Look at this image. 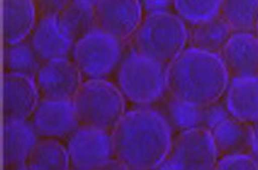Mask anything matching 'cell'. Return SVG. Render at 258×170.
Wrapping results in <instances>:
<instances>
[{
    "label": "cell",
    "instance_id": "cell-19",
    "mask_svg": "<svg viewBox=\"0 0 258 170\" xmlns=\"http://www.w3.org/2000/svg\"><path fill=\"white\" fill-rule=\"evenodd\" d=\"M253 125L230 115L211 130L219 156L252 153Z\"/></svg>",
    "mask_w": 258,
    "mask_h": 170
},
{
    "label": "cell",
    "instance_id": "cell-22",
    "mask_svg": "<svg viewBox=\"0 0 258 170\" xmlns=\"http://www.w3.org/2000/svg\"><path fill=\"white\" fill-rule=\"evenodd\" d=\"M70 166L68 147L51 138H38L26 164L31 170H66Z\"/></svg>",
    "mask_w": 258,
    "mask_h": 170
},
{
    "label": "cell",
    "instance_id": "cell-2",
    "mask_svg": "<svg viewBox=\"0 0 258 170\" xmlns=\"http://www.w3.org/2000/svg\"><path fill=\"white\" fill-rule=\"evenodd\" d=\"M230 75L220 55L187 47L166 65L167 92L171 98L191 104L219 101Z\"/></svg>",
    "mask_w": 258,
    "mask_h": 170
},
{
    "label": "cell",
    "instance_id": "cell-12",
    "mask_svg": "<svg viewBox=\"0 0 258 170\" xmlns=\"http://www.w3.org/2000/svg\"><path fill=\"white\" fill-rule=\"evenodd\" d=\"M164 112L171 127L179 131L195 128L211 131L221 120L231 115L226 103L217 101L204 105L191 104L171 97L164 103Z\"/></svg>",
    "mask_w": 258,
    "mask_h": 170
},
{
    "label": "cell",
    "instance_id": "cell-23",
    "mask_svg": "<svg viewBox=\"0 0 258 170\" xmlns=\"http://www.w3.org/2000/svg\"><path fill=\"white\" fill-rule=\"evenodd\" d=\"M220 17L234 32H255L258 0H223Z\"/></svg>",
    "mask_w": 258,
    "mask_h": 170
},
{
    "label": "cell",
    "instance_id": "cell-21",
    "mask_svg": "<svg viewBox=\"0 0 258 170\" xmlns=\"http://www.w3.org/2000/svg\"><path fill=\"white\" fill-rule=\"evenodd\" d=\"M233 31L220 16L189 27V47L219 54Z\"/></svg>",
    "mask_w": 258,
    "mask_h": 170
},
{
    "label": "cell",
    "instance_id": "cell-30",
    "mask_svg": "<svg viewBox=\"0 0 258 170\" xmlns=\"http://www.w3.org/2000/svg\"><path fill=\"white\" fill-rule=\"evenodd\" d=\"M76 2H82V3H87V4H90V5H94L96 6L98 4L99 0H76Z\"/></svg>",
    "mask_w": 258,
    "mask_h": 170
},
{
    "label": "cell",
    "instance_id": "cell-27",
    "mask_svg": "<svg viewBox=\"0 0 258 170\" xmlns=\"http://www.w3.org/2000/svg\"><path fill=\"white\" fill-rule=\"evenodd\" d=\"M38 18L56 17L72 0H33Z\"/></svg>",
    "mask_w": 258,
    "mask_h": 170
},
{
    "label": "cell",
    "instance_id": "cell-8",
    "mask_svg": "<svg viewBox=\"0 0 258 170\" xmlns=\"http://www.w3.org/2000/svg\"><path fill=\"white\" fill-rule=\"evenodd\" d=\"M68 151L74 169H100L114 157L112 133L81 125L69 138Z\"/></svg>",
    "mask_w": 258,
    "mask_h": 170
},
{
    "label": "cell",
    "instance_id": "cell-10",
    "mask_svg": "<svg viewBox=\"0 0 258 170\" xmlns=\"http://www.w3.org/2000/svg\"><path fill=\"white\" fill-rule=\"evenodd\" d=\"M32 125L38 138L69 139L81 126L73 100L40 99Z\"/></svg>",
    "mask_w": 258,
    "mask_h": 170
},
{
    "label": "cell",
    "instance_id": "cell-14",
    "mask_svg": "<svg viewBox=\"0 0 258 170\" xmlns=\"http://www.w3.org/2000/svg\"><path fill=\"white\" fill-rule=\"evenodd\" d=\"M230 78L258 75V36L255 32H234L219 53Z\"/></svg>",
    "mask_w": 258,
    "mask_h": 170
},
{
    "label": "cell",
    "instance_id": "cell-18",
    "mask_svg": "<svg viewBox=\"0 0 258 170\" xmlns=\"http://www.w3.org/2000/svg\"><path fill=\"white\" fill-rule=\"evenodd\" d=\"M33 0H3V34L6 45L17 44L30 36L36 24Z\"/></svg>",
    "mask_w": 258,
    "mask_h": 170
},
{
    "label": "cell",
    "instance_id": "cell-28",
    "mask_svg": "<svg viewBox=\"0 0 258 170\" xmlns=\"http://www.w3.org/2000/svg\"><path fill=\"white\" fill-rule=\"evenodd\" d=\"M143 10L147 13L154 11H169L174 6V0H141Z\"/></svg>",
    "mask_w": 258,
    "mask_h": 170
},
{
    "label": "cell",
    "instance_id": "cell-29",
    "mask_svg": "<svg viewBox=\"0 0 258 170\" xmlns=\"http://www.w3.org/2000/svg\"><path fill=\"white\" fill-rule=\"evenodd\" d=\"M252 154L258 158V123L253 125L252 131Z\"/></svg>",
    "mask_w": 258,
    "mask_h": 170
},
{
    "label": "cell",
    "instance_id": "cell-7",
    "mask_svg": "<svg viewBox=\"0 0 258 170\" xmlns=\"http://www.w3.org/2000/svg\"><path fill=\"white\" fill-rule=\"evenodd\" d=\"M219 154L212 132L203 128L179 131L173 139L167 157L157 169H216Z\"/></svg>",
    "mask_w": 258,
    "mask_h": 170
},
{
    "label": "cell",
    "instance_id": "cell-31",
    "mask_svg": "<svg viewBox=\"0 0 258 170\" xmlns=\"http://www.w3.org/2000/svg\"><path fill=\"white\" fill-rule=\"evenodd\" d=\"M255 33L257 34V36H258V23H257V26H256V30H255Z\"/></svg>",
    "mask_w": 258,
    "mask_h": 170
},
{
    "label": "cell",
    "instance_id": "cell-11",
    "mask_svg": "<svg viewBox=\"0 0 258 170\" xmlns=\"http://www.w3.org/2000/svg\"><path fill=\"white\" fill-rule=\"evenodd\" d=\"M97 28L119 40L131 38L141 24V0H99L95 6Z\"/></svg>",
    "mask_w": 258,
    "mask_h": 170
},
{
    "label": "cell",
    "instance_id": "cell-16",
    "mask_svg": "<svg viewBox=\"0 0 258 170\" xmlns=\"http://www.w3.org/2000/svg\"><path fill=\"white\" fill-rule=\"evenodd\" d=\"M30 42L41 63L69 58L74 47L60 30L56 17L39 18L30 35Z\"/></svg>",
    "mask_w": 258,
    "mask_h": 170
},
{
    "label": "cell",
    "instance_id": "cell-25",
    "mask_svg": "<svg viewBox=\"0 0 258 170\" xmlns=\"http://www.w3.org/2000/svg\"><path fill=\"white\" fill-rule=\"evenodd\" d=\"M223 0H174V9L185 23L198 24L220 16Z\"/></svg>",
    "mask_w": 258,
    "mask_h": 170
},
{
    "label": "cell",
    "instance_id": "cell-13",
    "mask_svg": "<svg viewBox=\"0 0 258 170\" xmlns=\"http://www.w3.org/2000/svg\"><path fill=\"white\" fill-rule=\"evenodd\" d=\"M40 100L34 77L7 72L4 75L3 112L5 120H26Z\"/></svg>",
    "mask_w": 258,
    "mask_h": 170
},
{
    "label": "cell",
    "instance_id": "cell-5",
    "mask_svg": "<svg viewBox=\"0 0 258 170\" xmlns=\"http://www.w3.org/2000/svg\"><path fill=\"white\" fill-rule=\"evenodd\" d=\"M117 83L132 103L153 104L167 92L166 64L132 51L118 66Z\"/></svg>",
    "mask_w": 258,
    "mask_h": 170
},
{
    "label": "cell",
    "instance_id": "cell-17",
    "mask_svg": "<svg viewBox=\"0 0 258 170\" xmlns=\"http://www.w3.org/2000/svg\"><path fill=\"white\" fill-rule=\"evenodd\" d=\"M225 103L233 117L252 125L258 123V75L230 78Z\"/></svg>",
    "mask_w": 258,
    "mask_h": 170
},
{
    "label": "cell",
    "instance_id": "cell-1",
    "mask_svg": "<svg viewBox=\"0 0 258 170\" xmlns=\"http://www.w3.org/2000/svg\"><path fill=\"white\" fill-rule=\"evenodd\" d=\"M173 129L160 111L147 106L128 111L111 131L114 157L128 169H157L170 151Z\"/></svg>",
    "mask_w": 258,
    "mask_h": 170
},
{
    "label": "cell",
    "instance_id": "cell-4",
    "mask_svg": "<svg viewBox=\"0 0 258 170\" xmlns=\"http://www.w3.org/2000/svg\"><path fill=\"white\" fill-rule=\"evenodd\" d=\"M81 125L112 131L126 114V100L120 89L104 78H89L73 98Z\"/></svg>",
    "mask_w": 258,
    "mask_h": 170
},
{
    "label": "cell",
    "instance_id": "cell-6",
    "mask_svg": "<svg viewBox=\"0 0 258 170\" xmlns=\"http://www.w3.org/2000/svg\"><path fill=\"white\" fill-rule=\"evenodd\" d=\"M123 52L121 40L96 28L76 42L72 56L83 76L103 78L119 66Z\"/></svg>",
    "mask_w": 258,
    "mask_h": 170
},
{
    "label": "cell",
    "instance_id": "cell-3",
    "mask_svg": "<svg viewBox=\"0 0 258 170\" xmlns=\"http://www.w3.org/2000/svg\"><path fill=\"white\" fill-rule=\"evenodd\" d=\"M187 23L170 11L149 12L132 36L133 51L163 64L174 60L187 48Z\"/></svg>",
    "mask_w": 258,
    "mask_h": 170
},
{
    "label": "cell",
    "instance_id": "cell-9",
    "mask_svg": "<svg viewBox=\"0 0 258 170\" xmlns=\"http://www.w3.org/2000/svg\"><path fill=\"white\" fill-rule=\"evenodd\" d=\"M40 97L49 100H73L83 83V74L69 58L41 63L35 77Z\"/></svg>",
    "mask_w": 258,
    "mask_h": 170
},
{
    "label": "cell",
    "instance_id": "cell-15",
    "mask_svg": "<svg viewBox=\"0 0 258 170\" xmlns=\"http://www.w3.org/2000/svg\"><path fill=\"white\" fill-rule=\"evenodd\" d=\"M3 132L5 165L12 169H25L27 159L38 140L32 123L5 120Z\"/></svg>",
    "mask_w": 258,
    "mask_h": 170
},
{
    "label": "cell",
    "instance_id": "cell-20",
    "mask_svg": "<svg viewBox=\"0 0 258 170\" xmlns=\"http://www.w3.org/2000/svg\"><path fill=\"white\" fill-rule=\"evenodd\" d=\"M56 21L62 33L75 45L97 28L95 6L72 0L56 16Z\"/></svg>",
    "mask_w": 258,
    "mask_h": 170
},
{
    "label": "cell",
    "instance_id": "cell-24",
    "mask_svg": "<svg viewBox=\"0 0 258 170\" xmlns=\"http://www.w3.org/2000/svg\"><path fill=\"white\" fill-rule=\"evenodd\" d=\"M4 63L8 72L36 77L41 62L35 53L30 40L7 45L4 52Z\"/></svg>",
    "mask_w": 258,
    "mask_h": 170
},
{
    "label": "cell",
    "instance_id": "cell-26",
    "mask_svg": "<svg viewBox=\"0 0 258 170\" xmlns=\"http://www.w3.org/2000/svg\"><path fill=\"white\" fill-rule=\"evenodd\" d=\"M216 169L258 170V158L252 153H235L219 156Z\"/></svg>",
    "mask_w": 258,
    "mask_h": 170
}]
</instances>
